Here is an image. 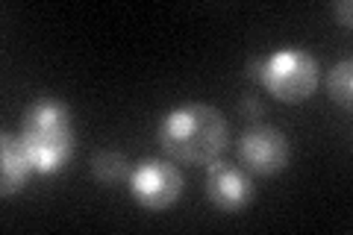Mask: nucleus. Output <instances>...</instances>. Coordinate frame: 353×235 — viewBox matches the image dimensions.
<instances>
[{
    "label": "nucleus",
    "mask_w": 353,
    "mask_h": 235,
    "mask_svg": "<svg viewBox=\"0 0 353 235\" xmlns=\"http://www.w3.org/2000/svg\"><path fill=\"white\" fill-rule=\"evenodd\" d=\"M327 94L336 106H341L345 112H350L353 106V62H336L333 71L327 74Z\"/></svg>",
    "instance_id": "obj_9"
},
{
    "label": "nucleus",
    "mask_w": 353,
    "mask_h": 235,
    "mask_svg": "<svg viewBox=\"0 0 353 235\" xmlns=\"http://www.w3.org/2000/svg\"><path fill=\"white\" fill-rule=\"evenodd\" d=\"M157 141L162 153L180 165H212L230 144V124L215 106L185 103L159 121Z\"/></svg>",
    "instance_id": "obj_1"
},
{
    "label": "nucleus",
    "mask_w": 353,
    "mask_h": 235,
    "mask_svg": "<svg viewBox=\"0 0 353 235\" xmlns=\"http://www.w3.org/2000/svg\"><path fill=\"white\" fill-rule=\"evenodd\" d=\"M127 188L141 209L165 212L183 197V174L174 159H157L148 156L130 167Z\"/></svg>",
    "instance_id": "obj_4"
},
{
    "label": "nucleus",
    "mask_w": 353,
    "mask_h": 235,
    "mask_svg": "<svg viewBox=\"0 0 353 235\" xmlns=\"http://www.w3.org/2000/svg\"><path fill=\"white\" fill-rule=\"evenodd\" d=\"M21 144L30 156L36 176L65 171L74 156V121L71 109L57 97L32 100L21 121Z\"/></svg>",
    "instance_id": "obj_2"
},
{
    "label": "nucleus",
    "mask_w": 353,
    "mask_h": 235,
    "mask_svg": "<svg viewBox=\"0 0 353 235\" xmlns=\"http://www.w3.org/2000/svg\"><path fill=\"white\" fill-rule=\"evenodd\" d=\"M259 74H262V56H253V59H248V65H245V76L253 83H259Z\"/></svg>",
    "instance_id": "obj_12"
},
{
    "label": "nucleus",
    "mask_w": 353,
    "mask_h": 235,
    "mask_svg": "<svg viewBox=\"0 0 353 235\" xmlns=\"http://www.w3.org/2000/svg\"><path fill=\"white\" fill-rule=\"evenodd\" d=\"M130 162L124 153L118 150H101L92 156V176L97 183H106V185H115V183H127L130 176Z\"/></svg>",
    "instance_id": "obj_8"
},
{
    "label": "nucleus",
    "mask_w": 353,
    "mask_h": 235,
    "mask_svg": "<svg viewBox=\"0 0 353 235\" xmlns=\"http://www.w3.org/2000/svg\"><path fill=\"white\" fill-rule=\"evenodd\" d=\"M289 159H292L289 139L277 127L256 124L239 139V162L248 174L277 176L289 167Z\"/></svg>",
    "instance_id": "obj_5"
},
{
    "label": "nucleus",
    "mask_w": 353,
    "mask_h": 235,
    "mask_svg": "<svg viewBox=\"0 0 353 235\" xmlns=\"http://www.w3.org/2000/svg\"><path fill=\"white\" fill-rule=\"evenodd\" d=\"M32 174H36V167H32L21 139L3 132L0 136V194L3 197L18 194L30 183Z\"/></svg>",
    "instance_id": "obj_7"
},
{
    "label": "nucleus",
    "mask_w": 353,
    "mask_h": 235,
    "mask_svg": "<svg viewBox=\"0 0 353 235\" xmlns=\"http://www.w3.org/2000/svg\"><path fill=\"white\" fill-rule=\"evenodd\" d=\"M206 197L215 209L227 212V215H236V212L253 203L250 174L224 159H215L212 165H206Z\"/></svg>",
    "instance_id": "obj_6"
},
{
    "label": "nucleus",
    "mask_w": 353,
    "mask_h": 235,
    "mask_svg": "<svg viewBox=\"0 0 353 235\" xmlns=\"http://www.w3.org/2000/svg\"><path fill=\"white\" fill-rule=\"evenodd\" d=\"M318 80L321 65L303 48H280L271 56H262L259 85L280 103H303L315 94Z\"/></svg>",
    "instance_id": "obj_3"
},
{
    "label": "nucleus",
    "mask_w": 353,
    "mask_h": 235,
    "mask_svg": "<svg viewBox=\"0 0 353 235\" xmlns=\"http://www.w3.org/2000/svg\"><path fill=\"white\" fill-rule=\"evenodd\" d=\"M241 112H245L248 118L256 121V118H262V103H259V100L253 97V94H248L245 100H241Z\"/></svg>",
    "instance_id": "obj_10"
},
{
    "label": "nucleus",
    "mask_w": 353,
    "mask_h": 235,
    "mask_svg": "<svg viewBox=\"0 0 353 235\" xmlns=\"http://www.w3.org/2000/svg\"><path fill=\"white\" fill-rule=\"evenodd\" d=\"M350 12H353V3H350V0H341V3H336V15H339V24H341V27H350V24H353Z\"/></svg>",
    "instance_id": "obj_11"
}]
</instances>
